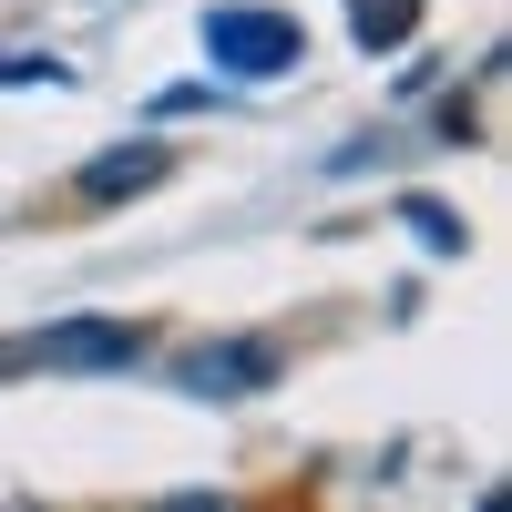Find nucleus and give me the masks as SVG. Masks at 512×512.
I'll use <instances>...</instances> for the list:
<instances>
[{
	"instance_id": "nucleus-3",
	"label": "nucleus",
	"mask_w": 512,
	"mask_h": 512,
	"mask_svg": "<svg viewBox=\"0 0 512 512\" xmlns=\"http://www.w3.org/2000/svg\"><path fill=\"white\" fill-rule=\"evenodd\" d=\"M277 369H287L277 338H205V349L175 359V379H185L195 400H246V390H267Z\"/></svg>"
},
{
	"instance_id": "nucleus-4",
	"label": "nucleus",
	"mask_w": 512,
	"mask_h": 512,
	"mask_svg": "<svg viewBox=\"0 0 512 512\" xmlns=\"http://www.w3.org/2000/svg\"><path fill=\"white\" fill-rule=\"evenodd\" d=\"M164 175H175V144H113V154H93L82 164V205H123V195H154Z\"/></svg>"
},
{
	"instance_id": "nucleus-6",
	"label": "nucleus",
	"mask_w": 512,
	"mask_h": 512,
	"mask_svg": "<svg viewBox=\"0 0 512 512\" xmlns=\"http://www.w3.org/2000/svg\"><path fill=\"white\" fill-rule=\"evenodd\" d=\"M154 113L175 123V113H216V93H205V82H175V93H154Z\"/></svg>"
},
{
	"instance_id": "nucleus-5",
	"label": "nucleus",
	"mask_w": 512,
	"mask_h": 512,
	"mask_svg": "<svg viewBox=\"0 0 512 512\" xmlns=\"http://www.w3.org/2000/svg\"><path fill=\"white\" fill-rule=\"evenodd\" d=\"M420 31V0H359V52H400Z\"/></svg>"
},
{
	"instance_id": "nucleus-2",
	"label": "nucleus",
	"mask_w": 512,
	"mask_h": 512,
	"mask_svg": "<svg viewBox=\"0 0 512 512\" xmlns=\"http://www.w3.org/2000/svg\"><path fill=\"white\" fill-rule=\"evenodd\" d=\"M134 359H144V328L134 318H62V328H41V338L11 349V369H62V379H82V369H134Z\"/></svg>"
},
{
	"instance_id": "nucleus-1",
	"label": "nucleus",
	"mask_w": 512,
	"mask_h": 512,
	"mask_svg": "<svg viewBox=\"0 0 512 512\" xmlns=\"http://www.w3.org/2000/svg\"><path fill=\"white\" fill-rule=\"evenodd\" d=\"M195 31H205V62L226 82H277V72H297V52H308V31L287 11H267V0H216Z\"/></svg>"
}]
</instances>
